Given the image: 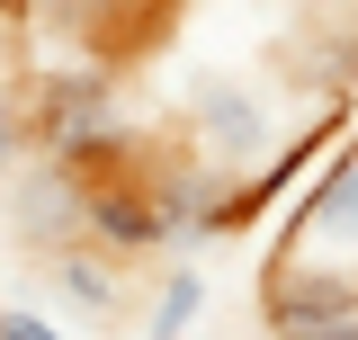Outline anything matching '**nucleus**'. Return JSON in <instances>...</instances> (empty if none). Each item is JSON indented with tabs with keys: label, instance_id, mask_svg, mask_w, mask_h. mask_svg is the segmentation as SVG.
Instances as JSON below:
<instances>
[{
	"label": "nucleus",
	"instance_id": "7ed1b4c3",
	"mask_svg": "<svg viewBox=\"0 0 358 340\" xmlns=\"http://www.w3.org/2000/svg\"><path fill=\"white\" fill-rule=\"evenodd\" d=\"M179 126H188L197 162L251 179V153L278 143V108H268V81H251V72H188L179 81Z\"/></svg>",
	"mask_w": 358,
	"mask_h": 340
},
{
	"label": "nucleus",
	"instance_id": "9d476101",
	"mask_svg": "<svg viewBox=\"0 0 358 340\" xmlns=\"http://www.w3.org/2000/svg\"><path fill=\"white\" fill-rule=\"evenodd\" d=\"M296 36H305V54H313L322 81H341V90L358 81V18H313V27H296Z\"/></svg>",
	"mask_w": 358,
	"mask_h": 340
},
{
	"label": "nucleus",
	"instance_id": "9b49d317",
	"mask_svg": "<svg viewBox=\"0 0 358 340\" xmlns=\"http://www.w3.org/2000/svg\"><path fill=\"white\" fill-rule=\"evenodd\" d=\"M27 162V99H18V81H0V179Z\"/></svg>",
	"mask_w": 358,
	"mask_h": 340
},
{
	"label": "nucleus",
	"instance_id": "f257e3e1",
	"mask_svg": "<svg viewBox=\"0 0 358 340\" xmlns=\"http://www.w3.org/2000/svg\"><path fill=\"white\" fill-rule=\"evenodd\" d=\"M18 99H27V134L45 143V162L81 170V179L126 170L134 143H143L117 63H54V72H36V90H18Z\"/></svg>",
	"mask_w": 358,
	"mask_h": 340
},
{
	"label": "nucleus",
	"instance_id": "0eeeda50",
	"mask_svg": "<svg viewBox=\"0 0 358 340\" xmlns=\"http://www.w3.org/2000/svg\"><path fill=\"white\" fill-rule=\"evenodd\" d=\"M341 251H358V153H341V162L305 188V206H296V251L287 260L341 269Z\"/></svg>",
	"mask_w": 358,
	"mask_h": 340
},
{
	"label": "nucleus",
	"instance_id": "1a4fd4ad",
	"mask_svg": "<svg viewBox=\"0 0 358 340\" xmlns=\"http://www.w3.org/2000/svg\"><path fill=\"white\" fill-rule=\"evenodd\" d=\"M206 323V269H171L162 287H152V313H143V332L152 340H188Z\"/></svg>",
	"mask_w": 358,
	"mask_h": 340
},
{
	"label": "nucleus",
	"instance_id": "39448f33",
	"mask_svg": "<svg viewBox=\"0 0 358 340\" xmlns=\"http://www.w3.org/2000/svg\"><path fill=\"white\" fill-rule=\"evenodd\" d=\"M81 197H90V179L81 170H63V162H18L9 170V215H18V242H27V251H72V242H81Z\"/></svg>",
	"mask_w": 358,
	"mask_h": 340
},
{
	"label": "nucleus",
	"instance_id": "423d86ee",
	"mask_svg": "<svg viewBox=\"0 0 358 340\" xmlns=\"http://www.w3.org/2000/svg\"><path fill=\"white\" fill-rule=\"evenodd\" d=\"M81 242L99 260H152L162 251V215H152V197L134 188V170H99L90 179V197H81Z\"/></svg>",
	"mask_w": 358,
	"mask_h": 340
},
{
	"label": "nucleus",
	"instance_id": "f8f14e48",
	"mask_svg": "<svg viewBox=\"0 0 358 340\" xmlns=\"http://www.w3.org/2000/svg\"><path fill=\"white\" fill-rule=\"evenodd\" d=\"M0 340H72L54 313H36V304H0Z\"/></svg>",
	"mask_w": 358,
	"mask_h": 340
},
{
	"label": "nucleus",
	"instance_id": "20e7f679",
	"mask_svg": "<svg viewBox=\"0 0 358 340\" xmlns=\"http://www.w3.org/2000/svg\"><path fill=\"white\" fill-rule=\"evenodd\" d=\"M358 323V278L322 260H278L260 287V332L268 340H331Z\"/></svg>",
	"mask_w": 358,
	"mask_h": 340
},
{
	"label": "nucleus",
	"instance_id": "6e6552de",
	"mask_svg": "<svg viewBox=\"0 0 358 340\" xmlns=\"http://www.w3.org/2000/svg\"><path fill=\"white\" fill-rule=\"evenodd\" d=\"M45 278H54V296L72 304V313H90V323H108V313L126 304V269H117V260H99L90 242L54 251V260H45Z\"/></svg>",
	"mask_w": 358,
	"mask_h": 340
},
{
	"label": "nucleus",
	"instance_id": "f03ea898",
	"mask_svg": "<svg viewBox=\"0 0 358 340\" xmlns=\"http://www.w3.org/2000/svg\"><path fill=\"white\" fill-rule=\"evenodd\" d=\"M126 170H134V188L152 197L162 251H179V269H197V251L242 224V179L197 162V153H152V162H126Z\"/></svg>",
	"mask_w": 358,
	"mask_h": 340
}]
</instances>
